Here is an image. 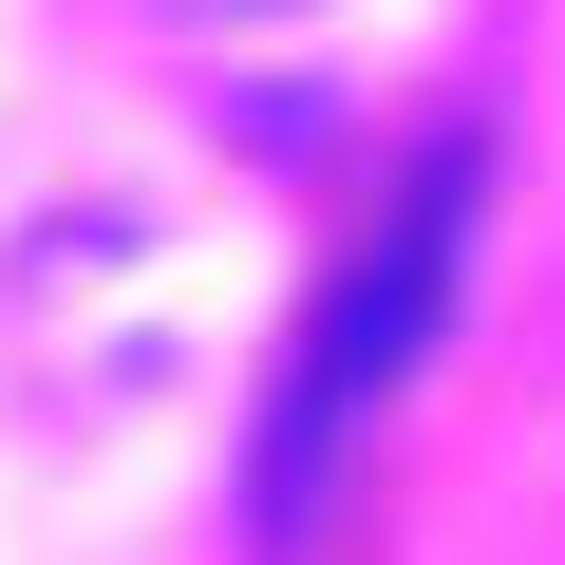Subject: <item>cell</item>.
Here are the masks:
<instances>
[{"mask_svg":"<svg viewBox=\"0 0 565 565\" xmlns=\"http://www.w3.org/2000/svg\"><path fill=\"white\" fill-rule=\"evenodd\" d=\"M226 20H282V0H226Z\"/></svg>","mask_w":565,"mask_h":565,"instance_id":"cell-2","label":"cell"},{"mask_svg":"<svg viewBox=\"0 0 565 565\" xmlns=\"http://www.w3.org/2000/svg\"><path fill=\"white\" fill-rule=\"evenodd\" d=\"M452 264H471V151H415V189H396V226L340 264V302H321V340H302V377H282V434H264V509H302L321 490V452L415 377V340L452 321Z\"/></svg>","mask_w":565,"mask_h":565,"instance_id":"cell-1","label":"cell"}]
</instances>
